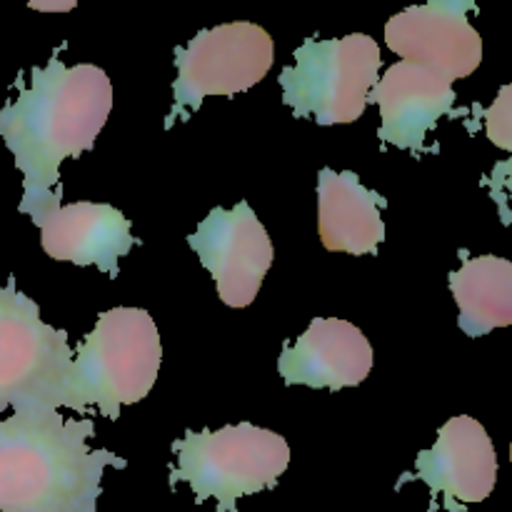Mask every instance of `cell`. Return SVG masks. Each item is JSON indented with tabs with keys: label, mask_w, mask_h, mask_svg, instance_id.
<instances>
[{
	"label": "cell",
	"mask_w": 512,
	"mask_h": 512,
	"mask_svg": "<svg viewBox=\"0 0 512 512\" xmlns=\"http://www.w3.org/2000/svg\"><path fill=\"white\" fill-rule=\"evenodd\" d=\"M113 110V85L95 65L68 68L53 55L30 70V83L0 108V140L23 173L20 213L33 223L60 208V163L95 145Z\"/></svg>",
	"instance_id": "6da1fadb"
},
{
	"label": "cell",
	"mask_w": 512,
	"mask_h": 512,
	"mask_svg": "<svg viewBox=\"0 0 512 512\" xmlns=\"http://www.w3.org/2000/svg\"><path fill=\"white\" fill-rule=\"evenodd\" d=\"M90 418L18 410L0 420V512H98L105 468H125L90 445Z\"/></svg>",
	"instance_id": "7a4b0ae2"
},
{
	"label": "cell",
	"mask_w": 512,
	"mask_h": 512,
	"mask_svg": "<svg viewBox=\"0 0 512 512\" xmlns=\"http://www.w3.org/2000/svg\"><path fill=\"white\" fill-rule=\"evenodd\" d=\"M160 363L163 345L148 310H105L73 355L68 408L115 420L123 405L140 403L153 390Z\"/></svg>",
	"instance_id": "3957f363"
},
{
	"label": "cell",
	"mask_w": 512,
	"mask_h": 512,
	"mask_svg": "<svg viewBox=\"0 0 512 512\" xmlns=\"http://www.w3.org/2000/svg\"><path fill=\"white\" fill-rule=\"evenodd\" d=\"M178 463L170 468V485L188 483L195 503H218V512H238V500L278 485L288 470L290 448L283 435L253 423L188 433L175 440Z\"/></svg>",
	"instance_id": "277c9868"
},
{
	"label": "cell",
	"mask_w": 512,
	"mask_h": 512,
	"mask_svg": "<svg viewBox=\"0 0 512 512\" xmlns=\"http://www.w3.org/2000/svg\"><path fill=\"white\" fill-rule=\"evenodd\" d=\"M73 348L65 330L40 318L35 300L0 285V405L18 410L68 408Z\"/></svg>",
	"instance_id": "5b68a950"
},
{
	"label": "cell",
	"mask_w": 512,
	"mask_h": 512,
	"mask_svg": "<svg viewBox=\"0 0 512 512\" xmlns=\"http://www.w3.org/2000/svg\"><path fill=\"white\" fill-rule=\"evenodd\" d=\"M295 63L283 68V100L295 118L318 125L355 123L365 113L370 90L378 83L380 48L370 35L340 40L305 38Z\"/></svg>",
	"instance_id": "8992f818"
},
{
	"label": "cell",
	"mask_w": 512,
	"mask_h": 512,
	"mask_svg": "<svg viewBox=\"0 0 512 512\" xmlns=\"http://www.w3.org/2000/svg\"><path fill=\"white\" fill-rule=\"evenodd\" d=\"M273 58V38L255 23H225L200 30L188 45L175 48L178 80L165 128L180 115L188 118L210 95L245 93L258 85L268 75Z\"/></svg>",
	"instance_id": "52a82bcc"
},
{
	"label": "cell",
	"mask_w": 512,
	"mask_h": 512,
	"mask_svg": "<svg viewBox=\"0 0 512 512\" xmlns=\"http://www.w3.org/2000/svg\"><path fill=\"white\" fill-rule=\"evenodd\" d=\"M188 245L213 275L220 300L228 308H248L258 298L273 265V243L245 200L230 210H210Z\"/></svg>",
	"instance_id": "ba28073f"
},
{
	"label": "cell",
	"mask_w": 512,
	"mask_h": 512,
	"mask_svg": "<svg viewBox=\"0 0 512 512\" xmlns=\"http://www.w3.org/2000/svg\"><path fill=\"white\" fill-rule=\"evenodd\" d=\"M478 10L463 0H435L393 15L385 25V43L405 63L423 65L448 80L468 78L483 60V38L470 25Z\"/></svg>",
	"instance_id": "9c48e42d"
},
{
	"label": "cell",
	"mask_w": 512,
	"mask_h": 512,
	"mask_svg": "<svg viewBox=\"0 0 512 512\" xmlns=\"http://www.w3.org/2000/svg\"><path fill=\"white\" fill-rule=\"evenodd\" d=\"M415 478L423 480L445 510L463 512L465 505L490 498L498 480V455L483 425L458 415L440 428L438 440L415 460Z\"/></svg>",
	"instance_id": "30bf717a"
},
{
	"label": "cell",
	"mask_w": 512,
	"mask_h": 512,
	"mask_svg": "<svg viewBox=\"0 0 512 512\" xmlns=\"http://www.w3.org/2000/svg\"><path fill=\"white\" fill-rule=\"evenodd\" d=\"M368 103H378V138L403 150H423L425 138L443 115L453 113V80L415 63H395L370 90Z\"/></svg>",
	"instance_id": "8fae6325"
},
{
	"label": "cell",
	"mask_w": 512,
	"mask_h": 512,
	"mask_svg": "<svg viewBox=\"0 0 512 512\" xmlns=\"http://www.w3.org/2000/svg\"><path fill=\"white\" fill-rule=\"evenodd\" d=\"M373 370V348L363 330L348 320L315 318L310 328L285 345L278 360L288 385L343 390L363 383Z\"/></svg>",
	"instance_id": "7c38bea8"
},
{
	"label": "cell",
	"mask_w": 512,
	"mask_h": 512,
	"mask_svg": "<svg viewBox=\"0 0 512 512\" xmlns=\"http://www.w3.org/2000/svg\"><path fill=\"white\" fill-rule=\"evenodd\" d=\"M40 245L58 263L98 265L118 275V260L135 245L130 220L105 203H73L55 208L40 225Z\"/></svg>",
	"instance_id": "4fadbf2b"
},
{
	"label": "cell",
	"mask_w": 512,
	"mask_h": 512,
	"mask_svg": "<svg viewBox=\"0 0 512 512\" xmlns=\"http://www.w3.org/2000/svg\"><path fill=\"white\" fill-rule=\"evenodd\" d=\"M388 200L360 183L353 170L323 168L318 175V235L330 253L370 255L385 240Z\"/></svg>",
	"instance_id": "5bb4252c"
},
{
	"label": "cell",
	"mask_w": 512,
	"mask_h": 512,
	"mask_svg": "<svg viewBox=\"0 0 512 512\" xmlns=\"http://www.w3.org/2000/svg\"><path fill=\"white\" fill-rule=\"evenodd\" d=\"M450 293L460 308V330L470 338L512 325V263L480 255L450 273Z\"/></svg>",
	"instance_id": "9a60e30c"
},
{
	"label": "cell",
	"mask_w": 512,
	"mask_h": 512,
	"mask_svg": "<svg viewBox=\"0 0 512 512\" xmlns=\"http://www.w3.org/2000/svg\"><path fill=\"white\" fill-rule=\"evenodd\" d=\"M485 133L493 145L512 153V83L503 85L493 105L485 110Z\"/></svg>",
	"instance_id": "2e32d148"
},
{
	"label": "cell",
	"mask_w": 512,
	"mask_h": 512,
	"mask_svg": "<svg viewBox=\"0 0 512 512\" xmlns=\"http://www.w3.org/2000/svg\"><path fill=\"white\" fill-rule=\"evenodd\" d=\"M485 183H488L493 198L498 200L500 210L508 208V203H512V158L505 160V163L495 165L493 173L488 175Z\"/></svg>",
	"instance_id": "e0dca14e"
},
{
	"label": "cell",
	"mask_w": 512,
	"mask_h": 512,
	"mask_svg": "<svg viewBox=\"0 0 512 512\" xmlns=\"http://www.w3.org/2000/svg\"><path fill=\"white\" fill-rule=\"evenodd\" d=\"M510 463H512V445H510Z\"/></svg>",
	"instance_id": "ac0fdd59"
}]
</instances>
